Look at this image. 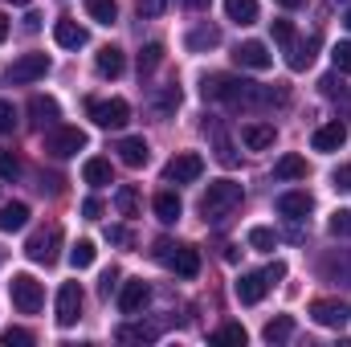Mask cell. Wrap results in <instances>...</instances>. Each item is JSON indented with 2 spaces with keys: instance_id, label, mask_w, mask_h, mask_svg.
Instances as JSON below:
<instances>
[{
  "instance_id": "1",
  "label": "cell",
  "mask_w": 351,
  "mask_h": 347,
  "mask_svg": "<svg viewBox=\"0 0 351 347\" xmlns=\"http://www.w3.org/2000/svg\"><path fill=\"white\" fill-rule=\"evenodd\" d=\"M200 94L213 98V102H225L233 110H265V106H282L290 98L286 86H262V82H245V78H233V74L204 78Z\"/></svg>"
},
{
  "instance_id": "2",
  "label": "cell",
  "mask_w": 351,
  "mask_h": 347,
  "mask_svg": "<svg viewBox=\"0 0 351 347\" xmlns=\"http://www.w3.org/2000/svg\"><path fill=\"white\" fill-rule=\"evenodd\" d=\"M241 200H245L241 184H233V180H217V184H208V192L200 196V217H204L208 225H225V221L241 208Z\"/></svg>"
},
{
  "instance_id": "3",
  "label": "cell",
  "mask_w": 351,
  "mask_h": 347,
  "mask_svg": "<svg viewBox=\"0 0 351 347\" xmlns=\"http://www.w3.org/2000/svg\"><path fill=\"white\" fill-rule=\"evenodd\" d=\"M8 294H12V307H16L21 315H37V311L45 307V290H41V282H37L33 274H12Z\"/></svg>"
},
{
  "instance_id": "4",
  "label": "cell",
  "mask_w": 351,
  "mask_h": 347,
  "mask_svg": "<svg viewBox=\"0 0 351 347\" xmlns=\"http://www.w3.org/2000/svg\"><path fill=\"white\" fill-rule=\"evenodd\" d=\"M156 258L172 265L180 278H196L200 274V254L192 246H172V241H156Z\"/></svg>"
},
{
  "instance_id": "5",
  "label": "cell",
  "mask_w": 351,
  "mask_h": 347,
  "mask_svg": "<svg viewBox=\"0 0 351 347\" xmlns=\"http://www.w3.org/2000/svg\"><path fill=\"white\" fill-rule=\"evenodd\" d=\"M90 119H94V127H102V131H119V127L131 123V106H127L123 98H94V102H90Z\"/></svg>"
},
{
  "instance_id": "6",
  "label": "cell",
  "mask_w": 351,
  "mask_h": 347,
  "mask_svg": "<svg viewBox=\"0 0 351 347\" xmlns=\"http://www.w3.org/2000/svg\"><path fill=\"white\" fill-rule=\"evenodd\" d=\"M86 147V131H78V127H49V135H45V152L53 156V160H70V156H78Z\"/></svg>"
},
{
  "instance_id": "7",
  "label": "cell",
  "mask_w": 351,
  "mask_h": 347,
  "mask_svg": "<svg viewBox=\"0 0 351 347\" xmlns=\"http://www.w3.org/2000/svg\"><path fill=\"white\" fill-rule=\"evenodd\" d=\"M58 250H62V229L58 225H45V229H37L25 241V254H29V261H37V265H53L58 261Z\"/></svg>"
},
{
  "instance_id": "8",
  "label": "cell",
  "mask_w": 351,
  "mask_h": 347,
  "mask_svg": "<svg viewBox=\"0 0 351 347\" xmlns=\"http://www.w3.org/2000/svg\"><path fill=\"white\" fill-rule=\"evenodd\" d=\"M311 319L319 323V327H331V331H343L351 319V307L343 298H319V302H311Z\"/></svg>"
},
{
  "instance_id": "9",
  "label": "cell",
  "mask_w": 351,
  "mask_h": 347,
  "mask_svg": "<svg viewBox=\"0 0 351 347\" xmlns=\"http://www.w3.org/2000/svg\"><path fill=\"white\" fill-rule=\"evenodd\" d=\"M45 74H49V58H45V53H25V58H16V62L8 66V82H16V86L37 82V78H45Z\"/></svg>"
},
{
  "instance_id": "10",
  "label": "cell",
  "mask_w": 351,
  "mask_h": 347,
  "mask_svg": "<svg viewBox=\"0 0 351 347\" xmlns=\"http://www.w3.org/2000/svg\"><path fill=\"white\" fill-rule=\"evenodd\" d=\"M164 176H168L172 184H192V180L204 176V160H200L196 152H180V156H172V164L164 168Z\"/></svg>"
},
{
  "instance_id": "11",
  "label": "cell",
  "mask_w": 351,
  "mask_h": 347,
  "mask_svg": "<svg viewBox=\"0 0 351 347\" xmlns=\"http://www.w3.org/2000/svg\"><path fill=\"white\" fill-rule=\"evenodd\" d=\"M78 315H82V286H78V282H66V286L58 290V323H62V327H74Z\"/></svg>"
},
{
  "instance_id": "12",
  "label": "cell",
  "mask_w": 351,
  "mask_h": 347,
  "mask_svg": "<svg viewBox=\"0 0 351 347\" xmlns=\"http://www.w3.org/2000/svg\"><path fill=\"white\" fill-rule=\"evenodd\" d=\"M233 62H237L241 70H269V66H274V53L265 49V41H241V45L233 49Z\"/></svg>"
},
{
  "instance_id": "13",
  "label": "cell",
  "mask_w": 351,
  "mask_h": 347,
  "mask_svg": "<svg viewBox=\"0 0 351 347\" xmlns=\"http://www.w3.org/2000/svg\"><path fill=\"white\" fill-rule=\"evenodd\" d=\"M147 298H152V286H147L143 278L123 282V290H119V311H123V315H139V311L147 307Z\"/></svg>"
},
{
  "instance_id": "14",
  "label": "cell",
  "mask_w": 351,
  "mask_h": 347,
  "mask_svg": "<svg viewBox=\"0 0 351 347\" xmlns=\"http://www.w3.org/2000/svg\"><path fill=\"white\" fill-rule=\"evenodd\" d=\"M29 115H33V123H37L41 131L62 123V106H58L49 94H33V98H29Z\"/></svg>"
},
{
  "instance_id": "15",
  "label": "cell",
  "mask_w": 351,
  "mask_h": 347,
  "mask_svg": "<svg viewBox=\"0 0 351 347\" xmlns=\"http://www.w3.org/2000/svg\"><path fill=\"white\" fill-rule=\"evenodd\" d=\"M114 152H119V160H123L127 168H143V164L152 160V147H147V139H143V135H127Z\"/></svg>"
},
{
  "instance_id": "16",
  "label": "cell",
  "mask_w": 351,
  "mask_h": 347,
  "mask_svg": "<svg viewBox=\"0 0 351 347\" xmlns=\"http://www.w3.org/2000/svg\"><path fill=\"white\" fill-rule=\"evenodd\" d=\"M233 290H237V302H241V307H254V302H262L265 298L269 282H265V274H241Z\"/></svg>"
},
{
  "instance_id": "17",
  "label": "cell",
  "mask_w": 351,
  "mask_h": 347,
  "mask_svg": "<svg viewBox=\"0 0 351 347\" xmlns=\"http://www.w3.org/2000/svg\"><path fill=\"white\" fill-rule=\"evenodd\" d=\"M53 41L62 45V49H82L90 37H86V29L78 25V21H70V16H62L58 25H53Z\"/></svg>"
},
{
  "instance_id": "18",
  "label": "cell",
  "mask_w": 351,
  "mask_h": 347,
  "mask_svg": "<svg viewBox=\"0 0 351 347\" xmlns=\"http://www.w3.org/2000/svg\"><path fill=\"white\" fill-rule=\"evenodd\" d=\"M311 208H315L311 192H282V196H278V213H282V217H290V221H302Z\"/></svg>"
},
{
  "instance_id": "19",
  "label": "cell",
  "mask_w": 351,
  "mask_h": 347,
  "mask_svg": "<svg viewBox=\"0 0 351 347\" xmlns=\"http://www.w3.org/2000/svg\"><path fill=\"white\" fill-rule=\"evenodd\" d=\"M274 139H278L274 123H250V127H241V143H245L250 152H265V147H274Z\"/></svg>"
},
{
  "instance_id": "20",
  "label": "cell",
  "mask_w": 351,
  "mask_h": 347,
  "mask_svg": "<svg viewBox=\"0 0 351 347\" xmlns=\"http://www.w3.org/2000/svg\"><path fill=\"white\" fill-rule=\"evenodd\" d=\"M315 45H319V37H306V41L294 37V41L286 45V66H290V70H306V66L315 62Z\"/></svg>"
},
{
  "instance_id": "21",
  "label": "cell",
  "mask_w": 351,
  "mask_h": 347,
  "mask_svg": "<svg viewBox=\"0 0 351 347\" xmlns=\"http://www.w3.org/2000/svg\"><path fill=\"white\" fill-rule=\"evenodd\" d=\"M123 66H127V58H123V49H119V45H102V49H98V58H94V70H98L102 78H119V74H123Z\"/></svg>"
},
{
  "instance_id": "22",
  "label": "cell",
  "mask_w": 351,
  "mask_h": 347,
  "mask_svg": "<svg viewBox=\"0 0 351 347\" xmlns=\"http://www.w3.org/2000/svg\"><path fill=\"white\" fill-rule=\"evenodd\" d=\"M343 139H348V127H343V123L335 119V123L319 127L311 143H315V152H339V147H343Z\"/></svg>"
},
{
  "instance_id": "23",
  "label": "cell",
  "mask_w": 351,
  "mask_h": 347,
  "mask_svg": "<svg viewBox=\"0 0 351 347\" xmlns=\"http://www.w3.org/2000/svg\"><path fill=\"white\" fill-rule=\"evenodd\" d=\"M82 180H86L90 188H106V184L114 180V168H110V160H102V156H90L86 164H82Z\"/></svg>"
},
{
  "instance_id": "24",
  "label": "cell",
  "mask_w": 351,
  "mask_h": 347,
  "mask_svg": "<svg viewBox=\"0 0 351 347\" xmlns=\"http://www.w3.org/2000/svg\"><path fill=\"white\" fill-rule=\"evenodd\" d=\"M323 278L351 286V250H339V254H331V258L323 261Z\"/></svg>"
},
{
  "instance_id": "25",
  "label": "cell",
  "mask_w": 351,
  "mask_h": 347,
  "mask_svg": "<svg viewBox=\"0 0 351 347\" xmlns=\"http://www.w3.org/2000/svg\"><path fill=\"white\" fill-rule=\"evenodd\" d=\"M29 225V204L12 200V204H0V233H16Z\"/></svg>"
},
{
  "instance_id": "26",
  "label": "cell",
  "mask_w": 351,
  "mask_h": 347,
  "mask_svg": "<svg viewBox=\"0 0 351 347\" xmlns=\"http://www.w3.org/2000/svg\"><path fill=\"white\" fill-rule=\"evenodd\" d=\"M152 208H156V217L164 221V225H176L180 221V213H184V204H180V196L176 192H156V200H152Z\"/></svg>"
},
{
  "instance_id": "27",
  "label": "cell",
  "mask_w": 351,
  "mask_h": 347,
  "mask_svg": "<svg viewBox=\"0 0 351 347\" xmlns=\"http://www.w3.org/2000/svg\"><path fill=\"white\" fill-rule=\"evenodd\" d=\"M217 45H221V29L217 25H200V29L188 33V49L192 53H204V49H217Z\"/></svg>"
},
{
  "instance_id": "28",
  "label": "cell",
  "mask_w": 351,
  "mask_h": 347,
  "mask_svg": "<svg viewBox=\"0 0 351 347\" xmlns=\"http://www.w3.org/2000/svg\"><path fill=\"white\" fill-rule=\"evenodd\" d=\"M274 180H306V160L302 156H282L274 164Z\"/></svg>"
},
{
  "instance_id": "29",
  "label": "cell",
  "mask_w": 351,
  "mask_h": 347,
  "mask_svg": "<svg viewBox=\"0 0 351 347\" xmlns=\"http://www.w3.org/2000/svg\"><path fill=\"white\" fill-rule=\"evenodd\" d=\"M139 204H143V200H139V188H135V184H123V188L114 192V208H119L123 217H139Z\"/></svg>"
},
{
  "instance_id": "30",
  "label": "cell",
  "mask_w": 351,
  "mask_h": 347,
  "mask_svg": "<svg viewBox=\"0 0 351 347\" xmlns=\"http://www.w3.org/2000/svg\"><path fill=\"white\" fill-rule=\"evenodd\" d=\"M225 12L237 25H254L258 21V0H225Z\"/></svg>"
},
{
  "instance_id": "31",
  "label": "cell",
  "mask_w": 351,
  "mask_h": 347,
  "mask_svg": "<svg viewBox=\"0 0 351 347\" xmlns=\"http://www.w3.org/2000/svg\"><path fill=\"white\" fill-rule=\"evenodd\" d=\"M290 335H294V319L290 315H278V319L265 323V344H286Z\"/></svg>"
},
{
  "instance_id": "32",
  "label": "cell",
  "mask_w": 351,
  "mask_h": 347,
  "mask_svg": "<svg viewBox=\"0 0 351 347\" xmlns=\"http://www.w3.org/2000/svg\"><path fill=\"white\" fill-rule=\"evenodd\" d=\"M213 143H217V160H221L225 168H233V164H237V147H233V139H229L217 123H213Z\"/></svg>"
},
{
  "instance_id": "33",
  "label": "cell",
  "mask_w": 351,
  "mask_h": 347,
  "mask_svg": "<svg viewBox=\"0 0 351 347\" xmlns=\"http://www.w3.org/2000/svg\"><path fill=\"white\" fill-rule=\"evenodd\" d=\"M160 331L156 327H147V323H127V327H119V339L123 344H152Z\"/></svg>"
},
{
  "instance_id": "34",
  "label": "cell",
  "mask_w": 351,
  "mask_h": 347,
  "mask_svg": "<svg viewBox=\"0 0 351 347\" xmlns=\"http://www.w3.org/2000/svg\"><path fill=\"white\" fill-rule=\"evenodd\" d=\"M86 12L98 25H114V21H119V4H114V0H86Z\"/></svg>"
},
{
  "instance_id": "35",
  "label": "cell",
  "mask_w": 351,
  "mask_h": 347,
  "mask_svg": "<svg viewBox=\"0 0 351 347\" xmlns=\"http://www.w3.org/2000/svg\"><path fill=\"white\" fill-rule=\"evenodd\" d=\"M160 62H164V45H160V41H147V45L139 49V74H152Z\"/></svg>"
},
{
  "instance_id": "36",
  "label": "cell",
  "mask_w": 351,
  "mask_h": 347,
  "mask_svg": "<svg viewBox=\"0 0 351 347\" xmlns=\"http://www.w3.org/2000/svg\"><path fill=\"white\" fill-rule=\"evenodd\" d=\"M152 102H156L160 115H172L176 106H180V86H160L156 94H152Z\"/></svg>"
},
{
  "instance_id": "37",
  "label": "cell",
  "mask_w": 351,
  "mask_h": 347,
  "mask_svg": "<svg viewBox=\"0 0 351 347\" xmlns=\"http://www.w3.org/2000/svg\"><path fill=\"white\" fill-rule=\"evenodd\" d=\"M250 246H254L258 254H269V250L278 246V233H274V229H265V225H258V229H250Z\"/></svg>"
},
{
  "instance_id": "38",
  "label": "cell",
  "mask_w": 351,
  "mask_h": 347,
  "mask_svg": "<svg viewBox=\"0 0 351 347\" xmlns=\"http://www.w3.org/2000/svg\"><path fill=\"white\" fill-rule=\"evenodd\" d=\"M94 258H98L94 241H78V246L70 250V261H74V270H86V265H94Z\"/></svg>"
},
{
  "instance_id": "39",
  "label": "cell",
  "mask_w": 351,
  "mask_h": 347,
  "mask_svg": "<svg viewBox=\"0 0 351 347\" xmlns=\"http://www.w3.org/2000/svg\"><path fill=\"white\" fill-rule=\"evenodd\" d=\"M213 344H245V327L241 323H225L213 331Z\"/></svg>"
},
{
  "instance_id": "40",
  "label": "cell",
  "mask_w": 351,
  "mask_h": 347,
  "mask_svg": "<svg viewBox=\"0 0 351 347\" xmlns=\"http://www.w3.org/2000/svg\"><path fill=\"white\" fill-rule=\"evenodd\" d=\"M327 229H331L335 237H351V208H335L331 221H327Z\"/></svg>"
},
{
  "instance_id": "41",
  "label": "cell",
  "mask_w": 351,
  "mask_h": 347,
  "mask_svg": "<svg viewBox=\"0 0 351 347\" xmlns=\"http://www.w3.org/2000/svg\"><path fill=\"white\" fill-rule=\"evenodd\" d=\"M0 344H4V347H29V344H33V331H25V327H4Z\"/></svg>"
},
{
  "instance_id": "42",
  "label": "cell",
  "mask_w": 351,
  "mask_h": 347,
  "mask_svg": "<svg viewBox=\"0 0 351 347\" xmlns=\"http://www.w3.org/2000/svg\"><path fill=\"white\" fill-rule=\"evenodd\" d=\"M331 62H335V74H351V41H339L331 49Z\"/></svg>"
},
{
  "instance_id": "43",
  "label": "cell",
  "mask_w": 351,
  "mask_h": 347,
  "mask_svg": "<svg viewBox=\"0 0 351 347\" xmlns=\"http://www.w3.org/2000/svg\"><path fill=\"white\" fill-rule=\"evenodd\" d=\"M12 131H16V106L0 98V135H12Z\"/></svg>"
},
{
  "instance_id": "44",
  "label": "cell",
  "mask_w": 351,
  "mask_h": 347,
  "mask_svg": "<svg viewBox=\"0 0 351 347\" xmlns=\"http://www.w3.org/2000/svg\"><path fill=\"white\" fill-rule=\"evenodd\" d=\"M21 176V160L12 152H0V180H16Z\"/></svg>"
},
{
  "instance_id": "45",
  "label": "cell",
  "mask_w": 351,
  "mask_h": 347,
  "mask_svg": "<svg viewBox=\"0 0 351 347\" xmlns=\"http://www.w3.org/2000/svg\"><path fill=\"white\" fill-rule=\"evenodd\" d=\"M294 37H298V33H294V25H290V21H274V41H278L282 49H286Z\"/></svg>"
},
{
  "instance_id": "46",
  "label": "cell",
  "mask_w": 351,
  "mask_h": 347,
  "mask_svg": "<svg viewBox=\"0 0 351 347\" xmlns=\"http://www.w3.org/2000/svg\"><path fill=\"white\" fill-rule=\"evenodd\" d=\"M135 8H139V16H160L168 8V0H135Z\"/></svg>"
},
{
  "instance_id": "47",
  "label": "cell",
  "mask_w": 351,
  "mask_h": 347,
  "mask_svg": "<svg viewBox=\"0 0 351 347\" xmlns=\"http://www.w3.org/2000/svg\"><path fill=\"white\" fill-rule=\"evenodd\" d=\"M106 237H110L114 246H131V229H123V225H110V229H106Z\"/></svg>"
},
{
  "instance_id": "48",
  "label": "cell",
  "mask_w": 351,
  "mask_h": 347,
  "mask_svg": "<svg viewBox=\"0 0 351 347\" xmlns=\"http://www.w3.org/2000/svg\"><path fill=\"white\" fill-rule=\"evenodd\" d=\"M114 286H119V270H106V274H102V286H98V290H102V298H110V294H114Z\"/></svg>"
},
{
  "instance_id": "49",
  "label": "cell",
  "mask_w": 351,
  "mask_h": 347,
  "mask_svg": "<svg viewBox=\"0 0 351 347\" xmlns=\"http://www.w3.org/2000/svg\"><path fill=\"white\" fill-rule=\"evenodd\" d=\"M331 184H335L339 192H351V164H348V168H339V172L331 176Z\"/></svg>"
},
{
  "instance_id": "50",
  "label": "cell",
  "mask_w": 351,
  "mask_h": 347,
  "mask_svg": "<svg viewBox=\"0 0 351 347\" xmlns=\"http://www.w3.org/2000/svg\"><path fill=\"white\" fill-rule=\"evenodd\" d=\"M262 274H265V282H282V278H286V265H282V261H269Z\"/></svg>"
},
{
  "instance_id": "51",
  "label": "cell",
  "mask_w": 351,
  "mask_h": 347,
  "mask_svg": "<svg viewBox=\"0 0 351 347\" xmlns=\"http://www.w3.org/2000/svg\"><path fill=\"white\" fill-rule=\"evenodd\" d=\"M82 217H90V221H94V217H102V200H98V196L82 200Z\"/></svg>"
},
{
  "instance_id": "52",
  "label": "cell",
  "mask_w": 351,
  "mask_h": 347,
  "mask_svg": "<svg viewBox=\"0 0 351 347\" xmlns=\"http://www.w3.org/2000/svg\"><path fill=\"white\" fill-rule=\"evenodd\" d=\"M4 37H8V16L0 12V45H4Z\"/></svg>"
},
{
  "instance_id": "53",
  "label": "cell",
  "mask_w": 351,
  "mask_h": 347,
  "mask_svg": "<svg viewBox=\"0 0 351 347\" xmlns=\"http://www.w3.org/2000/svg\"><path fill=\"white\" fill-rule=\"evenodd\" d=\"M274 4H282V8H302V0H274Z\"/></svg>"
},
{
  "instance_id": "54",
  "label": "cell",
  "mask_w": 351,
  "mask_h": 347,
  "mask_svg": "<svg viewBox=\"0 0 351 347\" xmlns=\"http://www.w3.org/2000/svg\"><path fill=\"white\" fill-rule=\"evenodd\" d=\"M184 4H188V8H196V12H200V8H208V0H184Z\"/></svg>"
},
{
  "instance_id": "55",
  "label": "cell",
  "mask_w": 351,
  "mask_h": 347,
  "mask_svg": "<svg viewBox=\"0 0 351 347\" xmlns=\"http://www.w3.org/2000/svg\"><path fill=\"white\" fill-rule=\"evenodd\" d=\"M343 25H348V29H351V8H348V16H343Z\"/></svg>"
},
{
  "instance_id": "56",
  "label": "cell",
  "mask_w": 351,
  "mask_h": 347,
  "mask_svg": "<svg viewBox=\"0 0 351 347\" xmlns=\"http://www.w3.org/2000/svg\"><path fill=\"white\" fill-rule=\"evenodd\" d=\"M12 4H29V0H12Z\"/></svg>"
}]
</instances>
